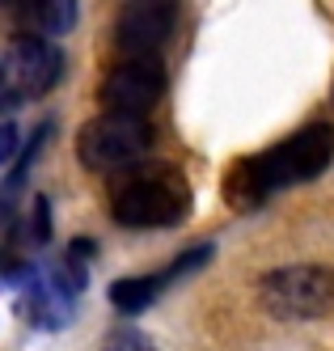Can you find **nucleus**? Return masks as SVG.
Segmentation results:
<instances>
[{
	"label": "nucleus",
	"instance_id": "2",
	"mask_svg": "<svg viewBox=\"0 0 334 351\" xmlns=\"http://www.w3.org/2000/svg\"><path fill=\"white\" fill-rule=\"evenodd\" d=\"M191 212V186L178 169H132L110 195V216L127 229H169Z\"/></svg>",
	"mask_w": 334,
	"mask_h": 351
},
{
	"label": "nucleus",
	"instance_id": "5",
	"mask_svg": "<svg viewBox=\"0 0 334 351\" xmlns=\"http://www.w3.org/2000/svg\"><path fill=\"white\" fill-rule=\"evenodd\" d=\"M259 296H263V309L275 317H288V322L322 317L334 309V271L313 263L267 271L259 280Z\"/></svg>",
	"mask_w": 334,
	"mask_h": 351
},
{
	"label": "nucleus",
	"instance_id": "12",
	"mask_svg": "<svg viewBox=\"0 0 334 351\" xmlns=\"http://www.w3.org/2000/svg\"><path fill=\"white\" fill-rule=\"evenodd\" d=\"M47 237H51V204L38 195L34 208H30V233H25V241H30V245H47Z\"/></svg>",
	"mask_w": 334,
	"mask_h": 351
},
{
	"label": "nucleus",
	"instance_id": "1",
	"mask_svg": "<svg viewBox=\"0 0 334 351\" xmlns=\"http://www.w3.org/2000/svg\"><path fill=\"white\" fill-rule=\"evenodd\" d=\"M330 161H334V128L330 123H309V128L292 132L288 140L237 161L224 178V199L237 212H254L279 191L322 178Z\"/></svg>",
	"mask_w": 334,
	"mask_h": 351
},
{
	"label": "nucleus",
	"instance_id": "3",
	"mask_svg": "<svg viewBox=\"0 0 334 351\" xmlns=\"http://www.w3.org/2000/svg\"><path fill=\"white\" fill-rule=\"evenodd\" d=\"M152 148V128L144 119H127V114H102L85 123L81 140H76V157L85 169L119 178L144 165V153Z\"/></svg>",
	"mask_w": 334,
	"mask_h": 351
},
{
	"label": "nucleus",
	"instance_id": "13",
	"mask_svg": "<svg viewBox=\"0 0 334 351\" xmlns=\"http://www.w3.org/2000/svg\"><path fill=\"white\" fill-rule=\"evenodd\" d=\"M21 153V132L13 119H0V169H9Z\"/></svg>",
	"mask_w": 334,
	"mask_h": 351
},
{
	"label": "nucleus",
	"instance_id": "8",
	"mask_svg": "<svg viewBox=\"0 0 334 351\" xmlns=\"http://www.w3.org/2000/svg\"><path fill=\"white\" fill-rule=\"evenodd\" d=\"M212 254H216V245H212V241H199V245L182 250L178 258H169L161 271H152V275H127V280H115L106 296H110V305H115L119 313H127V317H132V313H144L169 284H178V280H187V275H195V271L208 267Z\"/></svg>",
	"mask_w": 334,
	"mask_h": 351
},
{
	"label": "nucleus",
	"instance_id": "7",
	"mask_svg": "<svg viewBox=\"0 0 334 351\" xmlns=\"http://www.w3.org/2000/svg\"><path fill=\"white\" fill-rule=\"evenodd\" d=\"M178 26V0H127L115 17V47L123 60L157 56L174 38Z\"/></svg>",
	"mask_w": 334,
	"mask_h": 351
},
{
	"label": "nucleus",
	"instance_id": "6",
	"mask_svg": "<svg viewBox=\"0 0 334 351\" xmlns=\"http://www.w3.org/2000/svg\"><path fill=\"white\" fill-rule=\"evenodd\" d=\"M165 93V64L157 56L144 60H119L97 85V102L106 114H127V119H144Z\"/></svg>",
	"mask_w": 334,
	"mask_h": 351
},
{
	"label": "nucleus",
	"instance_id": "10",
	"mask_svg": "<svg viewBox=\"0 0 334 351\" xmlns=\"http://www.w3.org/2000/svg\"><path fill=\"white\" fill-rule=\"evenodd\" d=\"M76 17H81V5L76 0H43L38 13L30 17V30L34 38H47V34H68L76 26Z\"/></svg>",
	"mask_w": 334,
	"mask_h": 351
},
{
	"label": "nucleus",
	"instance_id": "4",
	"mask_svg": "<svg viewBox=\"0 0 334 351\" xmlns=\"http://www.w3.org/2000/svg\"><path fill=\"white\" fill-rule=\"evenodd\" d=\"M64 77V56L60 47H51L47 38L21 34L13 47L0 56V110H17L30 97H43L60 85Z\"/></svg>",
	"mask_w": 334,
	"mask_h": 351
},
{
	"label": "nucleus",
	"instance_id": "11",
	"mask_svg": "<svg viewBox=\"0 0 334 351\" xmlns=\"http://www.w3.org/2000/svg\"><path fill=\"white\" fill-rule=\"evenodd\" d=\"M102 351H161V347L152 343L148 335L132 330V326H123V330H115L106 343H102Z\"/></svg>",
	"mask_w": 334,
	"mask_h": 351
},
{
	"label": "nucleus",
	"instance_id": "9",
	"mask_svg": "<svg viewBox=\"0 0 334 351\" xmlns=\"http://www.w3.org/2000/svg\"><path fill=\"white\" fill-rule=\"evenodd\" d=\"M72 300L76 296L47 271V275L34 280V288L25 292V313H30V322L43 326V330H60V326L72 317Z\"/></svg>",
	"mask_w": 334,
	"mask_h": 351
}]
</instances>
